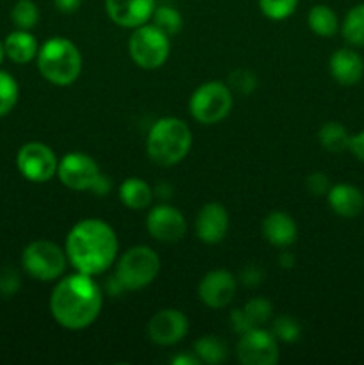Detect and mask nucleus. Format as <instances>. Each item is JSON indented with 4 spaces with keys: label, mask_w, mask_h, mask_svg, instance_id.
I'll return each mask as SVG.
<instances>
[{
    "label": "nucleus",
    "mask_w": 364,
    "mask_h": 365,
    "mask_svg": "<svg viewBox=\"0 0 364 365\" xmlns=\"http://www.w3.org/2000/svg\"><path fill=\"white\" fill-rule=\"evenodd\" d=\"M102 310V291L93 277L75 273L57 282L50 294V314L66 330L91 327Z\"/></svg>",
    "instance_id": "nucleus-1"
},
{
    "label": "nucleus",
    "mask_w": 364,
    "mask_h": 365,
    "mask_svg": "<svg viewBox=\"0 0 364 365\" xmlns=\"http://www.w3.org/2000/svg\"><path fill=\"white\" fill-rule=\"evenodd\" d=\"M118 239L113 228L102 220L88 217L74 225L66 237V257L79 273L102 274L113 266Z\"/></svg>",
    "instance_id": "nucleus-2"
},
{
    "label": "nucleus",
    "mask_w": 364,
    "mask_h": 365,
    "mask_svg": "<svg viewBox=\"0 0 364 365\" xmlns=\"http://www.w3.org/2000/svg\"><path fill=\"white\" fill-rule=\"evenodd\" d=\"M193 135L188 123L175 116H166L152 125L146 139L148 157L159 166H175L191 150Z\"/></svg>",
    "instance_id": "nucleus-3"
},
{
    "label": "nucleus",
    "mask_w": 364,
    "mask_h": 365,
    "mask_svg": "<svg viewBox=\"0 0 364 365\" xmlns=\"http://www.w3.org/2000/svg\"><path fill=\"white\" fill-rule=\"evenodd\" d=\"M38 70L54 86H70L82 71V56L66 38H52L38 50Z\"/></svg>",
    "instance_id": "nucleus-4"
},
{
    "label": "nucleus",
    "mask_w": 364,
    "mask_h": 365,
    "mask_svg": "<svg viewBox=\"0 0 364 365\" xmlns=\"http://www.w3.org/2000/svg\"><path fill=\"white\" fill-rule=\"evenodd\" d=\"M57 177L71 191H95L102 196L109 189V180L102 175L96 160L86 153L64 155L57 166Z\"/></svg>",
    "instance_id": "nucleus-5"
},
{
    "label": "nucleus",
    "mask_w": 364,
    "mask_h": 365,
    "mask_svg": "<svg viewBox=\"0 0 364 365\" xmlns=\"http://www.w3.org/2000/svg\"><path fill=\"white\" fill-rule=\"evenodd\" d=\"M159 255L148 246H134L118 260L114 277L120 280L125 291H139L152 284L159 274Z\"/></svg>",
    "instance_id": "nucleus-6"
},
{
    "label": "nucleus",
    "mask_w": 364,
    "mask_h": 365,
    "mask_svg": "<svg viewBox=\"0 0 364 365\" xmlns=\"http://www.w3.org/2000/svg\"><path fill=\"white\" fill-rule=\"evenodd\" d=\"M232 109V91L223 82L211 81L195 89L189 100L191 116L202 125L220 123Z\"/></svg>",
    "instance_id": "nucleus-7"
},
{
    "label": "nucleus",
    "mask_w": 364,
    "mask_h": 365,
    "mask_svg": "<svg viewBox=\"0 0 364 365\" xmlns=\"http://www.w3.org/2000/svg\"><path fill=\"white\" fill-rule=\"evenodd\" d=\"M128 52L132 61L143 70H157L170 56V36L156 25H141L134 29L128 39Z\"/></svg>",
    "instance_id": "nucleus-8"
},
{
    "label": "nucleus",
    "mask_w": 364,
    "mask_h": 365,
    "mask_svg": "<svg viewBox=\"0 0 364 365\" xmlns=\"http://www.w3.org/2000/svg\"><path fill=\"white\" fill-rule=\"evenodd\" d=\"M66 252L50 241H34L21 253V266L39 282L57 280L66 269Z\"/></svg>",
    "instance_id": "nucleus-9"
},
{
    "label": "nucleus",
    "mask_w": 364,
    "mask_h": 365,
    "mask_svg": "<svg viewBox=\"0 0 364 365\" xmlns=\"http://www.w3.org/2000/svg\"><path fill=\"white\" fill-rule=\"evenodd\" d=\"M16 166L21 177L27 178L29 182L43 184L57 173L59 163H57L56 153L50 146L38 141H31L18 150Z\"/></svg>",
    "instance_id": "nucleus-10"
},
{
    "label": "nucleus",
    "mask_w": 364,
    "mask_h": 365,
    "mask_svg": "<svg viewBox=\"0 0 364 365\" xmlns=\"http://www.w3.org/2000/svg\"><path fill=\"white\" fill-rule=\"evenodd\" d=\"M236 355L243 365H275L278 362L277 337L263 328H252L241 335Z\"/></svg>",
    "instance_id": "nucleus-11"
},
{
    "label": "nucleus",
    "mask_w": 364,
    "mask_h": 365,
    "mask_svg": "<svg viewBox=\"0 0 364 365\" xmlns=\"http://www.w3.org/2000/svg\"><path fill=\"white\" fill-rule=\"evenodd\" d=\"M188 317L175 309H163L148 321L150 341L159 346H173L188 335Z\"/></svg>",
    "instance_id": "nucleus-12"
},
{
    "label": "nucleus",
    "mask_w": 364,
    "mask_h": 365,
    "mask_svg": "<svg viewBox=\"0 0 364 365\" xmlns=\"http://www.w3.org/2000/svg\"><path fill=\"white\" fill-rule=\"evenodd\" d=\"M146 228L156 241L177 242L186 234V220L175 207L159 205L148 212Z\"/></svg>",
    "instance_id": "nucleus-13"
},
{
    "label": "nucleus",
    "mask_w": 364,
    "mask_h": 365,
    "mask_svg": "<svg viewBox=\"0 0 364 365\" xmlns=\"http://www.w3.org/2000/svg\"><path fill=\"white\" fill-rule=\"evenodd\" d=\"M238 282L234 274L225 269L207 273L198 285V296L209 309H223L234 299Z\"/></svg>",
    "instance_id": "nucleus-14"
},
{
    "label": "nucleus",
    "mask_w": 364,
    "mask_h": 365,
    "mask_svg": "<svg viewBox=\"0 0 364 365\" xmlns=\"http://www.w3.org/2000/svg\"><path fill=\"white\" fill-rule=\"evenodd\" d=\"M156 0H106L107 16L125 29H138L152 20Z\"/></svg>",
    "instance_id": "nucleus-15"
},
{
    "label": "nucleus",
    "mask_w": 364,
    "mask_h": 365,
    "mask_svg": "<svg viewBox=\"0 0 364 365\" xmlns=\"http://www.w3.org/2000/svg\"><path fill=\"white\" fill-rule=\"evenodd\" d=\"M196 235L206 245H218L228 232V214L221 203H206L196 216Z\"/></svg>",
    "instance_id": "nucleus-16"
},
{
    "label": "nucleus",
    "mask_w": 364,
    "mask_h": 365,
    "mask_svg": "<svg viewBox=\"0 0 364 365\" xmlns=\"http://www.w3.org/2000/svg\"><path fill=\"white\" fill-rule=\"evenodd\" d=\"M330 73L339 84L353 86L363 78L364 59L352 48H339L330 57Z\"/></svg>",
    "instance_id": "nucleus-17"
},
{
    "label": "nucleus",
    "mask_w": 364,
    "mask_h": 365,
    "mask_svg": "<svg viewBox=\"0 0 364 365\" xmlns=\"http://www.w3.org/2000/svg\"><path fill=\"white\" fill-rule=\"evenodd\" d=\"M263 235L268 242H271L277 248H288L298 237V228H296L295 220L289 214L275 210L264 217Z\"/></svg>",
    "instance_id": "nucleus-18"
},
{
    "label": "nucleus",
    "mask_w": 364,
    "mask_h": 365,
    "mask_svg": "<svg viewBox=\"0 0 364 365\" xmlns=\"http://www.w3.org/2000/svg\"><path fill=\"white\" fill-rule=\"evenodd\" d=\"M330 209L341 217H355L364 210V195L352 184L332 185L327 192Z\"/></svg>",
    "instance_id": "nucleus-19"
},
{
    "label": "nucleus",
    "mask_w": 364,
    "mask_h": 365,
    "mask_svg": "<svg viewBox=\"0 0 364 365\" xmlns=\"http://www.w3.org/2000/svg\"><path fill=\"white\" fill-rule=\"evenodd\" d=\"M6 56L16 64L31 63L34 57H38V41L29 31H14L4 41Z\"/></svg>",
    "instance_id": "nucleus-20"
},
{
    "label": "nucleus",
    "mask_w": 364,
    "mask_h": 365,
    "mask_svg": "<svg viewBox=\"0 0 364 365\" xmlns=\"http://www.w3.org/2000/svg\"><path fill=\"white\" fill-rule=\"evenodd\" d=\"M153 191L143 178L131 177L120 185V200L131 210H143L152 203Z\"/></svg>",
    "instance_id": "nucleus-21"
},
{
    "label": "nucleus",
    "mask_w": 364,
    "mask_h": 365,
    "mask_svg": "<svg viewBox=\"0 0 364 365\" xmlns=\"http://www.w3.org/2000/svg\"><path fill=\"white\" fill-rule=\"evenodd\" d=\"M307 24L314 34L321 38H332L339 31V20L334 9L325 4H318L307 14Z\"/></svg>",
    "instance_id": "nucleus-22"
},
{
    "label": "nucleus",
    "mask_w": 364,
    "mask_h": 365,
    "mask_svg": "<svg viewBox=\"0 0 364 365\" xmlns=\"http://www.w3.org/2000/svg\"><path fill=\"white\" fill-rule=\"evenodd\" d=\"M350 138L352 135L348 134V130L341 123H338V121H328L318 132L320 145L330 153H341L348 150Z\"/></svg>",
    "instance_id": "nucleus-23"
},
{
    "label": "nucleus",
    "mask_w": 364,
    "mask_h": 365,
    "mask_svg": "<svg viewBox=\"0 0 364 365\" xmlns=\"http://www.w3.org/2000/svg\"><path fill=\"white\" fill-rule=\"evenodd\" d=\"M341 32L346 43L353 46H364V4H357L346 13Z\"/></svg>",
    "instance_id": "nucleus-24"
},
{
    "label": "nucleus",
    "mask_w": 364,
    "mask_h": 365,
    "mask_svg": "<svg viewBox=\"0 0 364 365\" xmlns=\"http://www.w3.org/2000/svg\"><path fill=\"white\" fill-rule=\"evenodd\" d=\"M195 355L200 362L218 365L227 359V346L213 335H203L195 342Z\"/></svg>",
    "instance_id": "nucleus-25"
},
{
    "label": "nucleus",
    "mask_w": 364,
    "mask_h": 365,
    "mask_svg": "<svg viewBox=\"0 0 364 365\" xmlns=\"http://www.w3.org/2000/svg\"><path fill=\"white\" fill-rule=\"evenodd\" d=\"M11 20L20 31H31L39 20V11L32 0H18L11 9Z\"/></svg>",
    "instance_id": "nucleus-26"
},
{
    "label": "nucleus",
    "mask_w": 364,
    "mask_h": 365,
    "mask_svg": "<svg viewBox=\"0 0 364 365\" xmlns=\"http://www.w3.org/2000/svg\"><path fill=\"white\" fill-rule=\"evenodd\" d=\"M152 20H153V25H156L157 29H161L166 36L177 34V32L182 29L181 13L171 6L156 7V11H153L152 14Z\"/></svg>",
    "instance_id": "nucleus-27"
},
{
    "label": "nucleus",
    "mask_w": 364,
    "mask_h": 365,
    "mask_svg": "<svg viewBox=\"0 0 364 365\" xmlns=\"http://www.w3.org/2000/svg\"><path fill=\"white\" fill-rule=\"evenodd\" d=\"M18 95H20V89H18L13 75L7 73V71H0V118L6 116L14 109L18 102Z\"/></svg>",
    "instance_id": "nucleus-28"
},
{
    "label": "nucleus",
    "mask_w": 364,
    "mask_h": 365,
    "mask_svg": "<svg viewBox=\"0 0 364 365\" xmlns=\"http://www.w3.org/2000/svg\"><path fill=\"white\" fill-rule=\"evenodd\" d=\"M298 7V0H259V9L270 20H285Z\"/></svg>",
    "instance_id": "nucleus-29"
},
{
    "label": "nucleus",
    "mask_w": 364,
    "mask_h": 365,
    "mask_svg": "<svg viewBox=\"0 0 364 365\" xmlns=\"http://www.w3.org/2000/svg\"><path fill=\"white\" fill-rule=\"evenodd\" d=\"M271 334L277 337V341L282 342H296L302 335V328H300V323L291 316H282L278 319H275L273 330Z\"/></svg>",
    "instance_id": "nucleus-30"
},
{
    "label": "nucleus",
    "mask_w": 364,
    "mask_h": 365,
    "mask_svg": "<svg viewBox=\"0 0 364 365\" xmlns=\"http://www.w3.org/2000/svg\"><path fill=\"white\" fill-rule=\"evenodd\" d=\"M245 314L250 319V323L256 328L263 327L268 321L271 319V314H273V309H271V303L264 298H253L250 299L245 305Z\"/></svg>",
    "instance_id": "nucleus-31"
},
{
    "label": "nucleus",
    "mask_w": 364,
    "mask_h": 365,
    "mask_svg": "<svg viewBox=\"0 0 364 365\" xmlns=\"http://www.w3.org/2000/svg\"><path fill=\"white\" fill-rule=\"evenodd\" d=\"M228 88L234 89L239 95H250L257 88V78L248 70H236L228 77Z\"/></svg>",
    "instance_id": "nucleus-32"
},
{
    "label": "nucleus",
    "mask_w": 364,
    "mask_h": 365,
    "mask_svg": "<svg viewBox=\"0 0 364 365\" xmlns=\"http://www.w3.org/2000/svg\"><path fill=\"white\" fill-rule=\"evenodd\" d=\"M305 185H307V189H309L310 195H314V196H323L330 191V180H328L327 175L320 173V171L309 175L305 180Z\"/></svg>",
    "instance_id": "nucleus-33"
},
{
    "label": "nucleus",
    "mask_w": 364,
    "mask_h": 365,
    "mask_svg": "<svg viewBox=\"0 0 364 365\" xmlns=\"http://www.w3.org/2000/svg\"><path fill=\"white\" fill-rule=\"evenodd\" d=\"M20 289V277L13 269H7L0 274V294L13 296Z\"/></svg>",
    "instance_id": "nucleus-34"
},
{
    "label": "nucleus",
    "mask_w": 364,
    "mask_h": 365,
    "mask_svg": "<svg viewBox=\"0 0 364 365\" xmlns=\"http://www.w3.org/2000/svg\"><path fill=\"white\" fill-rule=\"evenodd\" d=\"M231 323H232V330H234L236 334H239V335L246 334V331H250L252 328H256L252 323H250V319L246 317L245 310H243V309L241 310H239V309L232 310Z\"/></svg>",
    "instance_id": "nucleus-35"
},
{
    "label": "nucleus",
    "mask_w": 364,
    "mask_h": 365,
    "mask_svg": "<svg viewBox=\"0 0 364 365\" xmlns=\"http://www.w3.org/2000/svg\"><path fill=\"white\" fill-rule=\"evenodd\" d=\"M263 280V271L257 266H246L241 273V284H245L246 287H256Z\"/></svg>",
    "instance_id": "nucleus-36"
},
{
    "label": "nucleus",
    "mask_w": 364,
    "mask_h": 365,
    "mask_svg": "<svg viewBox=\"0 0 364 365\" xmlns=\"http://www.w3.org/2000/svg\"><path fill=\"white\" fill-rule=\"evenodd\" d=\"M348 150L353 153V157H357V159L364 163V130H360L359 134L350 138Z\"/></svg>",
    "instance_id": "nucleus-37"
},
{
    "label": "nucleus",
    "mask_w": 364,
    "mask_h": 365,
    "mask_svg": "<svg viewBox=\"0 0 364 365\" xmlns=\"http://www.w3.org/2000/svg\"><path fill=\"white\" fill-rule=\"evenodd\" d=\"M54 4H56L57 11H61L64 14H70L75 13L81 7L82 0H54Z\"/></svg>",
    "instance_id": "nucleus-38"
},
{
    "label": "nucleus",
    "mask_w": 364,
    "mask_h": 365,
    "mask_svg": "<svg viewBox=\"0 0 364 365\" xmlns=\"http://www.w3.org/2000/svg\"><path fill=\"white\" fill-rule=\"evenodd\" d=\"M173 365H198L200 360L196 355H178L171 360Z\"/></svg>",
    "instance_id": "nucleus-39"
},
{
    "label": "nucleus",
    "mask_w": 364,
    "mask_h": 365,
    "mask_svg": "<svg viewBox=\"0 0 364 365\" xmlns=\"http://www.w3.org/2000/svg\"><path fill=\"white\" fill-rule=\"evenodd\" d=\"M278 264H280V267H284V269H291V267L295 266V255L289 252H282L280 255H278Z\"/></svg>",
    "instance_id": "nucleus-40"
},
{
    "label": "nucleus",
    "mask_w": 364,
    "mask_h": 365,
    "mask_svg": "<svg viewBox=\"0 0 364 365\" xmlns=\"http://www.w3.org/2000/svg\"><path fill=\"white\" fill-rule=\"evenodd\" d=\"M4 56H6V50H4V43L0 41V64H2V61H4Z\"/></svg>",
    "instance_id": "nucleus-41"
}]
</instances>
